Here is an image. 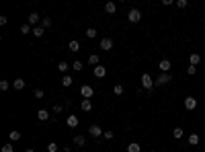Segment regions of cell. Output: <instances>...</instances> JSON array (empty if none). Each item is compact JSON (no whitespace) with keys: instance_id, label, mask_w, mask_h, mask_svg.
<instances>
[{"instance_id":"6da1fadb","label":"cell","mask_w":205,"mask_h":152,"mask_svg":"<svg viewBox=\"0 0 205 152\" xmlns=\"http://www.w3.org/2000/svg\"><path fill=\"white\" fill-rule=\"evenodd\" d=\"M170 80H172L170 72H160V74H158V78L154 80V84H156V86H164V84H168Z\"/></svg>"},{"instance_id":"7a4b0ae2","label":"cell","mask_w":205,"mask_h":152,"mask_svg":"<svg viewBox=\"0 0 205 152\" xmlns=\"http://www.w3.org/2000/svg\"><path fill=\"white\" fill-rule=\"evenodd\" d=\"M127 21L129 23H140L142 21V12H140V8H131L129 12H127Z\"/></svg>"},{"instance_id":"3957f363","label":"cell","mask_w":205,"mask_h":152,"mask_svg":"<svg viewBox=\"0 0 205 152\" xmlns=\"http://www.w3.org/2000/svg\"><path fill=\"white\" fill-rule=\"evenodd\" d=\"M142 86H144V91H152L154 88V80H152V76L148 72L142 74Z\"/></svg>"},{"instance_id":"277c9868","label":"cell","mask_w":205,"mask_h":152,"mask_svg":"<svg viewBox=\"0 0 205 152\" xmlns=\"http://www.w3.org/2000/svg\"><path fill=\"white\" fill-rule=\"evenodd\" d=\"M80 95H82V99H93L94 97V88L90 86V84H84V86L80 88Z\"/></svg>"},{"instance_id":"5b68a950","label":"cell","mask_w":205,"mask_h":152,"mask_svg":"<svg viewBox=\"0 0 205 152\" xmlns=\"http://www.w3.org/2000/svg\"><path fill=\"white\" fill-rule=\"evenodd\" d=\"M197 105H199V103H197L195 97H185V109H187V111H195Z\"/></svg>"},{"instance_id":"8992f818","label":"cell","mask_w":205,"mask_h":152,"mask_svg":"<svg viewBox=\"0 0 205 152\" xmlns=\"http://www.w3.org/2000/svg\"><path fill=\"white\" fill-rule=\"evenodd\" d=\"M88 134H90V136H93V138H101V136H102V134H105V132H102V130L98 128L97 123H94V125H90V128H88Z\"/></svg>"},{"instance_id":"52a82bcc","label":"cell","mask_w":205,"mask_h":152,"mask_svg":"<svg viewBox=\"0 0 205 152\" xmlns=\"http://www.w3.org/2000/svg\"><path fill=\"white\" fill-rule=\"evenodd\" d=\"M101 49H105V51H111V49H113V39H111V37L101 39Z\"/></svg>"},{"instance_id":"ba28073f","label":"cell","mask_w":205,"mask_h":152,"mask_svg":"<svg viewBox=\"0 0 205 152\" xmlns=\"http://www.w3.org/2000/svg\"><path fill=\"white\" fill-rule=\"evenodd\" d=\"M201 64V56L197 54V51H193V54L189 56V66H199Z\"/></svg>"},{"instance_id":"9c48e42d","label":"cell","mask_w":205,"mask_h":152,"mask_svg":"<svg viewBox=\"0 0 205 152\" xmlns=\"http://www.w3.org/2000/svg\"><path fill=\"white\" fill-rule=\"evenodd\" d=\"M29 25H35V27H39V25H41V17L37 15V12H31V15H29Z\"/></svg>"},{"instance_id":"30bf717a","label":"cell","mask_w":205,"mask_h":152,"mask_svg":"<svg viewBox=\"0 0 205 152\" xmlns=\"http://www.w3.org/2000/svg\"><path fill=\"white\" fill-rule=\"evenodd\" d=\"M158 68H160V72H168V70H170V60H160V62H158Z\"/></svg>"},{"instance_id":"8fae6325","label":"cell","mask_w":205,"mask_h":152,"mask_svg":"<svg viewBox=\"0 0 205 152\" xmlns=\"http://www.w3.org/2000/svg\"><path fill=\"white\" fill-rule=\"evenodd\" d=\"M66 123H68V128H78V115H68Z\"/></svg>"},{"instance_id":"7c38bea8","label":"cell","mask_w":205,"mask_h":152,"mask_svg":"<svg viewBox=\"0 0 205 152\" xmlns=\"http://www.w3.org/2000/svg\"><path fill=\"white\" fill-rule=\"evenodd\" d=\"M25 86H27V82H25L23 78H17V80H12V88H15V91H23Z\"/></svg>"},{"instance_id":"4fadbf2b","label":"cell","mask_w":205,"mask_h":152,"mask_svg":"<svg viewBox=\"0 0 205 152\" xmlns=\"http://www.w3.org/2000/svg\"><path fill=\"white\" fill-rule=\"evenodd\" d=\"M105 74H107V68H105V66H94V76H97V78H105Z\"/></svg>"},{"instance_id":"5bb4252c","label":"cell","mask_w":205,"mask_h":152,"mask_svg":"<svg viewBox=\"0 0 205 152\" xmlns=\"http://www.w3.org/2000/svg\"><path fill=\"white\" fill-rule=\"evenodd\" d=\"M80 109H82V111H90V109H93V101H90V99H82Z\"/></svg>"},{"instance_id":"9a60e30c","label":"cell","mask_w":205,"mask_h":152,"mask_svg":"<svg viewBox=\"0 0 205 152\" xmlns=\"http://www.w3.org/2000/svg\"><path fill=\"white\" fill-rule=\"evenodd\" d=\"M72 84H74V78L70 76V74H64V78H62V86L68 88V86H72Z\"/></svg>"},{"instance_id":"2e32d148","label":"cell","mask_w":205,"mask_h":152,"mask_svg":"<svg viewBox=\"0 0 205 152\" xmlns=\"http://www.w3.org/2000/svg\"><path fill=\"white\" fill-rule=\"evenodd\" d=\"M37 119H39V121H47V119H49V111L39 109V111H37Z\"/></svg>"},{"instance_id":"e0dca14e","label":"cell","mask_w":205,"mask_h":152,"mask_svg":"<svg viewBox=\"0 0 205 152\" xmlns=\"http://www.w3.org/2000/svg\"><path fill=\"white\" fill-rule=\"evenodd\" d=\"M105 10H107L109 15H115V12H117V4H115V2H107V4H105Z\"/></svg>"},{"instance_id":"ac0fdd59","label":"cell","mask_w":205,"mask_h":152,"mask_svg":"<svg viewBox=\"0 0 205 152\" xmlns=\"http://www.w3.org/2000/svg\"><path fill=\"white\" fill-rule=\"evenodd\" d=\"M8 138H10V142H19L21 138H23V134H21V132H17V130H12V132L8 134Z\"/></svg>"},{"instance_id":"d6986e66","label":"cell","mask_w":205,"mask_h":152,"mask_svg":"<svg viewBox=\"0 0 205 152\" xmlns=\"http://www.w3.org/2000/svg\"><path fill=\"white\" fill-rule=\"evenodd\" d=\"M183 136H185V130H183V128H174V130H172V138H174V140H181Z\"/></svg>"},{"instance_id":"ffe728a7","label":"cell","mask_w":205,"mask_h":152,"mask_svg":"<svg viewBox=\"0 0 205 152\" xmlns=\"http://www.w3.org/2000/svg\"><path fill=\"white\" fill-rule=\"evenodd\" d=\"M127 152H142V146L137 142H131V144H127Z\"/></svg>"},{"instance_id":"44dd1931","label":"cell","mask_w":205,"mask_h":152,"mask_svg":"<svg viewBox=\"0 0 205 152\" xmlns=\"http://www.w3.org/2000/svg\"><path fill=\"white\" fill-rule=\"evenodd\" d=\"M68 49H70V51H80V41L72 39V41L68 43Z\"/></svg>"},{"instance_id":"7402d4cb","label":"cell","mask_w":205,"mask_h":152,"mask_svg":"<svg viewBox=\"0 0 205 152\" xmlns=\"http://www.w3.org/2000/svg\"><path fill=\"white\" fill-rule=\"evenodd\" d=\"M98 62H101V58H98L97 54H90V56H88V64H90V66H98Z\"/></svg>"},{"instance_id":"603a6c76","label":"cell","mask_w":205,"mask_h":152,"mask_svg":"<svg viewBox=\"0 0 205 152\" xmlns=\"http://www.w3.org/2000/svg\"><path fill=\"white\" fill-rule=\"evenodd\" d=\"M70 66H72V64H68V62H64V60H62V62L58 64V70H60L62 74H66V72H68V68H70Z\"/></svg>"},{"instance_id":"cb8c5ba5","label":"cell","mask_w":205,"mask_h":152,"mask_svg":"<svg viewBox=\"0 0 205 152\" xmlns=\"http://www.w3.org/2000/svg\"><path fill=\"white\" fill-rule=\"evenodd\" d=\"M187 140H189V144H191V146H197V144H199V140H201V138L197 136V134H191V136L187 138Z\"/></svg>"},{"instance_id":"d4e9b609","label":"cell","mask_w":205,"mask_h":152,"mask_svg":"<svg viewBox=\"0 0 205 152\" xmlns=\"http://www.w3.org/2000/svg\"><path fill=\"white\" fill-rule=\"evenodd\" d=\"M29 33H33V29H31V25H29V23L21 25V35H29Z\"/></svg>"},{"instance_id":"484cf974","label":"cell","mask_w":205,"mask_h":152,"mask_svg":"<svg viewBox=\"0 0 205 152\" xmlns=\"http://www.w3.org/2000/svg\"><path fill=\"white\" fill-rule=\"evenodd\" d=\"M51 25H54V21L49 19V17H43V19H41V27H43V29H49Z\"/></svg>"},{"instance_id":"4316f807","label":"cell","mask_w":205,"mask_h":152,"mask_svg":"<svg viewBox=\"0 0 205 152\" xmlns=\"http://www.w3.org/2000/svg\"><path fill=\"white\" fill-rule=\"evenodd\" d=\"M33 35H35V37H43V35H45V29L41 27V25H39V27H33Z\"/></svg>"},{"instance_id":"83f0119b","label":"cell","mask_w":205,"mask_h":152,"mask_svg":"<svg viewBox=\"0 0 205 152\" xmlns=\"http://www.w3.org/2000/svg\"><path fill=\"white\" fill-rule=\"evenodd\" d=\"M88 37V39H94V37H97V29H94V27H88L86 29V33H84Z\"/></svg>"},{"instance_id":"f1b7e54d","label":"cell","mask_w":205,"mask_h":152,"mask_svg":"<svg viewBox=\"0 0 205 152\" xmlns=\"http://www.w3.org/2000/svg\"><path fill=\"white\" fill-rule=\"evenodd\" d=\"M74 144H76V146H84V144H86V138L84 136H74Z\"/></svg>"},{"instance_id":"f546056e","label":"cell","mask_w":205,"mask_h":152,"mask_svg":"<svg viewBox=\"0 0 205 152\" xmlns=\"http://www.w3.org/2000/svg\"><path fill=\"white\" fill-rule=\"evenodd\" d=\"M123 91H125V88H123V84H115V86H113V93L117 95V97H121Z\"/></svg>"},{"instance_id":"4dcf8cb0","label":"cell","mask_w":205,"mask_h":152,"mask_svg":"<svg viewBox=\"0 0 205 152\" xmlns=\"http://www.w3.org/2000/svg\"><path fill=\"white\" fill-rule=\"evenodd\" d=\"M72 70H74V72H80V70H82V62H80V60L72 62Z\"/></svg>"},{"instance_id":"1f68e13d","label":"cell","mask_w":205,"mask_h":152,"mask_svg":"<svg viewBox=\"0 0 205 152\" xmlns=\"http://www.w3.org/2000/svg\"><path fill=\"white\" fill-rule=\"evenodd\" d=\"M33 95H35V99H43L45 97V91H43V88H35Z\"/></svg>"},{"instance_id":"d6a6232c","label":"cell","mask_w":205,"mask_h":152,"mask_svg":"<svg viewBox=\"0 0 205 152\" xmlns=\"http://www.w3.org/2000/svg\"><path fill=\"white\" fill-rule=\"evenodd\" d=\"M58 148H60V146H58L55 142H49V144H47V152H58Z\"/></svg>"},{"instance_id":"836d02e7","label":"cell","mask_w":205,"mask_h":152,"mask_svg":"<svg viewBox=\"0 0 205 152\" xmlns=\"http://www.w3.org/2000/svg\"><path fill=\"white\" fill-rule=\"evenodd\" d=\"M8 88H10L8 80H0V91H8Z\"/></svg>"},{"instance_id":"e575fe53","label":"cell","mask_w":205,"mask_h":152,"mask_svg":"<svg viewBox=\"0 0 205 152\" xmlns=\"http://www.w3.org/2000/svg\"><path fill=\"white\" fill-rule=\"evenodd\" d=\"M187 74H189V76L197 74V66H187Z\"/></svg>"},{"instance_id":"d590c367","label":"cell","mask_w":205,"mask_h":152,"mask_svg":"<svg viewBox=\"0 0 205 152\" xmlns=\"http://www.w3.org/2000/svg\"><path fill=\"white\" fill-rule=\"evenodd\" d=\"M187 4H189L187 0H176V8H187Z\"/></svg>"},{"instance_id":"8d00e7d4","label":"cell","mask_w":205,"mask_h":152,"mask_svg":"<svg viewBox=\"0 0 205 152\" xmlns=\"http://www.w3.org/2000/svg\"><path fill=\"white\" fill-rule=\"evenodd\" d=\"M15 150V148H12V142L10 144H4V146H2V152H12Z\"/></svg>"},{"instance_id":"74e56055","label":"cell","mask_w":205,"mask_h":152,"mask_svg":"<svg viewBox=\"0 0 205 152\" xmlns=\"http://www.w3.org/2000/svg\"><path fill=\"white\" fill-rule=\"evenodd\" d=\"M113 136H115V134H113L111 130H109V132H105V134H102V138H105V140H113Z\"/></svg>"},{"instance_id":"f35d334b","label":"cell","mask_w":205,"mask_h":152,"mask_svg":"<svg viewBox=\"0 0 205 152\" xmlns=\"http://www.w3.org/2000/svg\"><path fill=\"white\" fill-rule=\"evenodd\" d=\"M54 113H62V105H54Z\"/></svg>"},{"instance_id":"ab89813d","label":"cell","mask_w":205,"mask_h":152,"mask_svg":"<svg viewBox=\"0 0 205 152\" xmlns=\"http://www.w3.org/2000/svg\"><path fill=\"white\" fill-rule=\"evenodd\" d=\"M25 152H35V150H33V148H27V150H25Z\"/></svg>"}]
</instances>
